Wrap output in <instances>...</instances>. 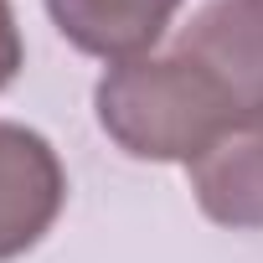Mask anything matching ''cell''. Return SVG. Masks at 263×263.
Wrapping results in <instances>:
<instances>
[{
	"label": "cell",
	"mask_w": 263,
	"mask_h": 263,
	"mask_svg": "<svg viewBox=\"0 0 263 263\" xmlns=\"http://www.w3.org/2000/svg\"><path fill=\"white\" fill-rule=\"evenodd\" d=\"M181 0H47V16L67 47L98 62H135L176 21Z\"/></svg>",
	"instance_id": "5"
},
{
	"label": "cell",
	"mask_w": 263,
	"mask_h": 263,
	"mask_svg": "<svg viewBox=\"0 0 263 263\" xmlns=\"http://www.w3.org/2000/svg\"><path fill=\"white\" fill-rule=\"evenodd\" d=\"M98 129L135 160H181L191 165L217 135L248 119L222 83L196 67L186 52L114 62L93 88Z\"/></svg>",
	"instance_id": "1"
},
{
	"label": "cell",
	"mask_w": 263,
	"mask_h": 263,
	"mask_svg": "<svg viewBox=\"0 0 263 263\" xmlns=\"http://www.w3.org/2000/svg\"><path fill=\"white\" fill-rule=\"evenodd\" d=\"M67 201V171L47 135L0 119V263L31 253Z\"/></svg>",
	"instance_id": "2"
},
{
	"label": "cell",
	"mask_w": 263,
	"mask_h": 263,
	"mask_svg": "<svg viewBox=\"0 0 263 263\" xmlns=\"http://www.w3.org/2000/svg\"><path fill=\"white\" fill-rule=\"evenodd\" d=\"M191 196L196 206L232 232L263 227V114L237 119L227 135H217L191 165Z\"/></svg>",
	"instance_id": "4"
},
{
	"label": "cell",
	"mask_w": 263,
	"mask_h": 263,
	"mask_svg": "<svg viewBox=\"0 0 263 263\" xmlns=\"http://www.w3.org/2000/svg\"><path fill=\"white\" fill-rule=\"evenodd\" d=\"M26 62V47H21V26H16V11H11V0H0V93H6L16 83Z\"/></svg>",
	"instance_id": "6"
},
{
	"label": "cell",
	"mask_w": 263,
	"mask_h": 263,
	"mask_svg": "<svg viewBox=\"0 0 263 263\" xmlns=\"http://www.w3.org/2000/svg\"><path fill=\"white\" fill-rule=\"evenodd\" d=\"M176 52L206 67L242 114H263V0H206L181 26Z\"/></svg>",
	"instance_id": "3"
}]
</instances>
